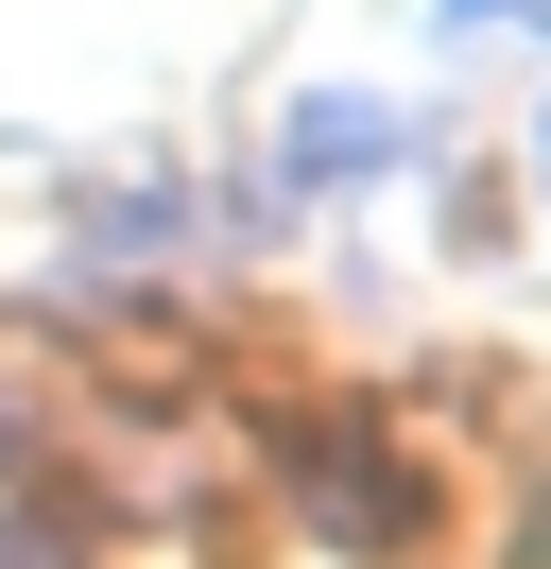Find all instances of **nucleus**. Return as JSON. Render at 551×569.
Segmentation results:
<instances>
[{
  "mask_svg": "<svg viewBox=\"0 0 551 569\" xmlns=\"http://www.w3.org/2000/svg\"><path fill=\"white\" fill-rule=\"evenodd\" d=\"M276 500H293L344 569H397L413 535H431V466H413L397 431H362V415H276Z\"/></svg>",
  "mask_w": 551,
  "mask_h": 569,
  "instance_id": "f257e3e1",
  "label": "nucleus"
},
{
  "mask_svg": "<svg viewBox=\"0 0 551 569\" xmlns=\"http://www.w3.org/2000/svg\"><path fill=\"white\" fill-rule=\"evenodd\" d=\"M534 208H551V121H534Z\"/></svg>",
  "mask_w": 551,
  "mask_h": 569,
  "instance_id": "423d86ee",
  "label": "nucleus"
},
{
  "mask_svg": "<svg viewBox=\"0 0 551 569\" xmlns=\"http://www.w3.org/2000/svg\"><path fill=\"white\" fill-rule=\"evenodd\" d=\"M172 242H190V190H172V173L69 190V259H172Z\"/></svg>",
  "mask_w": 551,
  "mask_h": 569,
  "instance_id": "7ed1b4c3",
  "label": "nucleus"
},
{
  "mask_svg": "<svg viewBox=\"0 0 551 569\" xmlns=\"http://www.w3.org/2000/svg\"><path fill=\"white\" fill-rule=\"evenodd\" d=\"M413 156V104H379V87H293L276 104V190H362Z\"/></svg>",
  "mask_w": 551,
  "mask_h": 569,
  "instance_id": "f03ea898",
  "label": "nucleus"
},
{
  "mask_svg": "<svg viewBox=\"0 0 551 569\" xmlns=\"http://www.w3.org/2000/svg\"><path fill=\"white\" fill-rule=\"evenodd\" d=\"M448 18H500V0H448Z\"/></svg>",
  "mask_w": 551,
  "mask_h": 569,
  "instance_id": "0eeeda50",
  "label": "nucleus"
},
{
  "mask_svg": "<svg viewBox=\"0 0 551 569\" xmlns=\"http://www.w3.org/2000/svg\"><path fill=\"white\" fill-rule=\"evenodd\" d=\"M534 36H551V0H534Z\"/></svg>",
  "mask_w": 551,
  "mask_h": 569,
  "instance_id": "6e6552de",
  "label": "nucleus"
},
{
  "mask_svg": "<svg viewBox=\"0 0 551 569\" xmlns=\"http://www.w3.org/2000/svg\"><path fill=\"white\" fill-rule=\"evenodd\" d=\"M0 569H87V535L69 518H0Z\"/></svg>",
  "mask_w": 551,
  "mask_h": 569,
  "instance_id": "20e7f679",
  "label": "nucleus"
},
{
  "mask_svg": "<svg viewBox=\"0 0 551 569\" xmlns=\"http://www.w3.org/2000/svg\"><path fill=\"white\" fill-rule=\"evenodd\" d=\"M18 449H34V431H18V397H0V483H18Z\"/></svg>",
  "mask_w": 551,
  "mask_h": 569,
  "instance_id": "39448f33",
  "label": "nucleus"
}]
</instances>
